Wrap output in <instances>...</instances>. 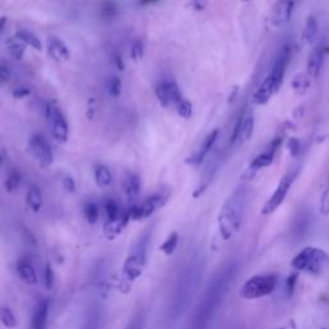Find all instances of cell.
Listing matches in <instances>:
<instances>
[{
    "label": "cell",
    "instance_id": "e0dca14e",
    "mask_svg": "<svg viewBox=\"0 0 329 329\" xmlns=\"http://www.w3.org/2000/svg\"><path fill=\"white\" fill-rule=\"evenodd\" d=\"M219 134H220L219 129H214V130L203 139V142H202L199 149L197 151L193 156H191L189 158H187L188 165H192V166H198V165H201V163L204 161V158H206V156L211 152V149L214 148V145L216 144V140H218V138H219Z\"/></svg>",
    "mask_w": 329,
    "mask_h": 329
},
{
    "label": "cell",
    "instance_id": "5b68a950",
    "mask_svg": "<svg viewBox=\"0 0 329 329\" xmlns=\"http://www.w3.org/2000/svg\"><path fill=\"white\" fill-rule=\"evenodd\" d=\"M197 277L198 275H197V270L194 269V266H188L184 274L179 278L171 305V311L174 316L182 315L189 301H192L197 286V279H198Z\"/></svg>",
    "mask_w": 329,
    "mask_h": 329
},
{
    "label": "cell",
    "instance_id": "3957f363",
    "mask_svg": "<svg viewBox=\"0 0 329 329\" xmlns=\"http://www.w3.org/2000/svg\"><path fill=\"white\" fill-rule=\"evenodd\" d=\"M151 235L149 233H144L140 235L136 245L131 250L130 255L126 257L123 267V280H121V287L126 288V292L130 291V286L133 282H135L144 270L147 264V252L148 245H149Z\"/></svg>",
    "mask_w": 329,
    "mask_h": 329
},
{
    "label": "cell",
    "instance_id": "d4e9b609",
    "mask_svg": "<svg viewBox=\"0 0 329 329\" xmlns=\"http://www.w3.org/2000/svg\"><path fill=\"white\" fill-rule=\"evenodd\" d=\"M7 49H8L9 54L14 58L16 61H21L25 55L26 52V44L22 43L21 40L13 36V38L7 40Z\"/></svg>",
    "mask_w": 329,
    "mask_h": 329
},
{
    "label": "cell",
    "instance_id": "f1b7e54d",
    "mask_svg": "<svg viewBox=\"0 0 329 329\" xmlns=\"http://www.w3.org/2000/svg\"><path fill=\"white\" fill-rule=\"evenodd\" d=\"M177 245H179V234L176 231H172L167 235L166 240L163 241L162 245L160 246V250L166 256H171L177 248Z\"/></svg>",
    "mask_w": 329,
    "mask_h": 329
},
{
    "label": "cell",
    "instance_id": "f6af8a7d",
    "mask_svg": "<svg viewBox=\"0 0 329 329\" xmlns=\"http://www.w3.org/2000/svg\"><path fill=\"white\" fill-rule=\"evenodd\" d=\"M191 4L196 11H203L208 4V0H191Z\"/></svg>",
    "mask_w": 329,
    "mask_h": 329
},
{
    "label": "cell",
    "instance_id": "ee69618b",
    "mask_svg": "<svg viewBox=\"0 0 329 329\" xmlns=\"http://www.w3.org/2000/svg\"><path fill=\"white\" fill-rule=\"evenodd\" d=\"M62 185L66 191L70 192V193H75L76 192V183H75L74 177L70 176V175H66L62 179Z\"/></svg>",
    "mask_w": 329,
    "mask_h": 329
},
{
    "label": "cell",
    "instance_id": "ab89813d",
    "mask_svg": "<svg viewBox=\"0 0 329 329\" xmlns=\"http://www.w3.org/2000/svg\"><path fill=\"white\" fill-rule=\"evenodd\" d=\"M12 97L16 99H23L26 98V97H28L31 94V90L30 87L27 86H22V85H19V86H14L13 89H12Z\"/></svg>",
    "mask_w": 329,
    "mask_h": 329
},
{
    "label": "cell",
    "instance_id": "484cf974",
    "mask_svg": "<svg viewBox=\"0 0 329 329\" xmlns=\"http://www.w3.org/2000/svg\"><path fill=\"white\" fill-rule=\"evenodd\" d=\"M14 36H16L18 40H21L22 43H25L26 45L34 48V49L39 50V52L43 50V44H41L40 39H39L36 35H34L33 33H30V31L18 30L16 34H14Z\"/></svg>",
    "mask_w": 329,
    "mask_h": 329
},
{
    "label": "cell",
    "instance_id": "ba28073f",
    "mask_svg": "<svg viewBox=\"0 0 329 329\" xmlns=\"http://www.w3.org/2000/svg\"><path fill=\"white\" fill-rule=\"evenodd\" d=\"M44 116L50 125V133L53 138L61 144H65L68 140V123L63 112L58 107L46 103L44 106Z\"/></svg>",
    "mask_w": 329,
    "mask_h": 329
},
{
    "label": "cell",
    "instance_id": "4316f807",
    "mask_svg": "<svg viewBox=\"0 0 329 329\" xmlns=\"http://www.w3.org/2000/svg\"><path fill=\"white\" fill-rule=\"evenodd\" d=\"M316 35H318V22H316L315 17L310 16L306 19V23H305L304 31H302V39L308 44H311L315 40Z\"/></svg>",
    "mask_w": 329,
    "mask_h": 329
},
{
    "label": "cell",
    "instance_id": "6da1fadb",
    "mask_svg": "<svg viewBox=\"0 0 329 329\" xmlns=\"http://www.w3.org/2000/svg\"><path fill=\"white\" fill-rule=\"evenodd\" d=\"M231 274L230 270L226 269L219 273L218 275L214 277L211 280L210 286L207 287V291L204 292V296L194 314L193 323H192V329H206L207 325L211 320L213 316L215 315L216 310L220 306L223 301L225 292L228 291V287L230 284Z\"/></svg>",
    "mask_w": 329,
    "mask_h": 329
},
{
    "label": "cell",
    "instance_id": "60d3db41",
    "mask_svg": "<svg viewBox=\"0 0 329 329\" xmlns=\"http://www.w3.org/2000/svg\"><path fill=\"white\" fill-rule=\"evenodd\" d=\"M287 148H288L289 153H291L292 157H297L300 155V151H301V143L297 138H289L288 143H287Z\"/></svg>",
    "mask_w": 329,
    "mask_h": 329
},
{
    "label": "cell",
    "instance_id": "9a60e30c",
    "mask_svg": "<svg viewBox=\"0 0 329 329\" xmlns=\"http://www.w3.org/2000/svg\"><path fill=\"white\" fill-rule=\"evenodd\" d=\"M282 84H283V82H280L279 80L275 79L274 76L267 75L266 79L260 84V86L253 93L252 102L256 106H264V104H266L267 102L273 98V96H275V94L279 92Z\"/></svg>",
    "mask_w": 329,
    "mask_h": 329
},
{
    "label": "cell",
    "instance_id": "c3c4849f",
    "mask_svg": "<svg viewBox=\"0 0 329 329\" xmlns=\"http://www.w3.org/2000/svg\"><path fill=\"white\" fill-rule=\"evenodd\" d=\"M7 21H8V18H7L6 16L0 17V34H2V31H3L4 28H6Z\"/></svg>",
    "mask_w": 329,
    "mask_h": 329
},
{
    "label": "cell",
    "instance_id": "f5cc1de1",
    "mask_svg": "<svg viewBox=\"0 0 329 329\" xmlns=\"http://www.w3.org/2000/svg\"><path fill=\"white\" fill-rule=\"evenodd\" d=\"M321 329H326V328H321Z\"/></svg>",
    "mask_w": 329,
    "mask_h": 329
},
{
    "label": "cell",
    "instance_id": "ac0fdd59",
    "mask_svg": "<svg viewBox=\"0 0 329 329\" xmlns=\"http://www.w3.org/2000/svg\"><path fill=\"white\" fill-rule=\"evenodd\" d=\"M17 274H18L19 279L23 282V283L28 284V286H35L38 284L39 279H38V274L35 272V267L33 266L28 260L26 258H22L17 262Z\"/></svg>",
    "mask_w": 329,
    "mask_h": 329
},
{
    "label": "cell",
    "instance_id": "816d5d0a",
    "mask_svg": "<svg viewBox=\"0 0 329 329\" xmlns=\"http://www.w3.org/2000/svg\"><path fill=\"white\" fill-rule=\"evenodd\" d=\"M243 2H250V0H243Z\"/></svg>",
    "mask_w": 329,
    "mask_h": 329
},
{
    "label": "cell",
    "instance_id": "e575fe53",
    "mask_svg": "<svg viewBox=\"0 0 329 329\" xmlns=\"http://www.w3.org/2000/svg\"><path fill=\"white\" fill-rule=\"evenodd\" d=\"M107 92L112 98H117L121 96L123 92V81L118 76H112L107 82Z\"/></svg>",
    "mask_w": 329,
    "mask_h": 329
},
{
    "label": "cell",
    "instance_id": "44dd1931",
    "mask_svg": "<svg viewBox=\"0 0 329 329\" xmlns=\"http://www.w3.org/2000/svg\"><path fill=\"white\" fill-rule=\"evenodd\" d=\"M49 315V301L43 300L38 304L31 319V329H45Z\"/></svg>",
    "mask_w": 329,
    "mask_h": 329
},
{
    "label": "cell",
    "instance_id": "2e32d148",
    "mask_svg": "<svg viewBox=\"0 0 329 329\" xmlns=\"http://www.w3.org/2000/svg\"><path fill=\"white\" fill-rule=\"evenodd\" d=\"M329 53V45L323 41L319 45H316L313 50H311L310 55L306 62V72L311 79H316L321 71V67L324 65L326 54Z\"/></svg>",
    "mask_w": 329,
    "mask_h": 329
},
{
    "label": "cell",
    "instance_id": "7c38bea8",
    "mask_svg": "<svg viewBox=\"0 0 329 329\" xmlns=\"http://www.w3.org/2000/svg\"><path fill=\"white\" fill-rule=\"evenodd\" d=\"M167 199H169V193H155L151 197H148L144 202H142L140 204H136V206L131 207L130 213H131V220L140 221L144 220V219H148L151 215L160 210L161 207H163V204L166 203Z\"/></svg>",
    "mask_w": 329,
    "mask_h": 329
},
{
    "label": "cell",
    "instance_id": "f907efd6",
    "mask_svg": "<svg viewBox=\"0 0 329 329\" xmlns=\"http://www.w3.org/2000/svg\"><path fill=\"white\" fill-rule=\"evenodd\" d=\"M156 2H158V0H140V4H143V6H149V4L156 3Z\"/></svg>",
    "mask_w": 329,
    "mask_h": 329
},
{
    "label": "cell",
    "instance_id": "b9f144b4",
    "mask_svg": "<svg viewBox=\"0 0 329 329\" xmlns=\"http://www.w3.org/2000/svg\"><path fill=\"white\" fill-rule=\"evenodd\" d=\"M297 278H298V275H297L296 273H293V274H291L288 278H287L286 287H287V296L288 297L293 296L294 288H296V283H297Z\"/></svg>",
    "mask_w": 329,
    "mask_h": 329
},
{
    "label": "cell",
    "instance_id": "7a4b0ae2",
    "mask_svg": "<svg viewBox=\"0 0 329 329\" xmlns=\"http://www.w3.org/2000/svg\"><path fill=\"white\" fill-rule=\"evenodd\" d=\"M246 207V188L240 187L224 202L219 214V230L224 241H229L237 233L242 224Z\"/></svg>",
    "mask_w": 329,
    "mask_h": 329
},
{
    "label": "cell",
    "instance_id": "603a6c76",
    "mask_svg": "<svg viewBox=\"0 0 329 329\" xmlns=\"http://www.w3.org/2000/svg\"><path fill=\"white\" fill-rule=\"evenodd\" d=\"M43 194L36 185H31L26 193V203L34 213H39L43 207Z\"/></svg>",
    "mask_w": 329,
    "mask_h": 329
},
{
    "label": "cell",
    "instance_id": "1f68e13d",
    "mask_svg": "<svg viewBox=\"0 0 329 329\" xmlns=\"http://www.w3.org/2000/svg\"><path fill=\"white\" fill-rule=\"evenodd\" d=\"M104 211H106L107 221L118 220L121 218V214H123L117 202L113 201V199H106V202H104Z\"/></svg>",
    "mask_w": 329,
    "mask_h": 329
},
{
    "label": "cell",
    "instance_id": "74e56055",
    "mask_svg": "<svg viewBox=\"0 0 329 329\" xmlns=\"http://www.w3.org/2000/svg\"><path fill=\"white\" fill-rule=\"evenodd\" d=\"M130 55L131 59L134 61H139L143 58V55H144V44H143V41L140 39H136L133 43L130 49Z\"/></svg>",
    "mask_w": 329,
    "mask_h": 329
},
{
    "label": "cell",
    "instance_id": "f546056e",
    "mask_svg": "<svg viewBox=\"0 0 329 329\" xmlns=\"http://www.w3.org/2000/svg\"><path fill=\"white\" fill-rule=\"evenodd\" d=\"M101 310L98 308H92L87 313L82 329H99L101 326Z\"/></svg>",
    "mask_w": 329,
    "mask_h": 329
},
{
    "label": "cell",
    "instance_id": "7bdbcfd3",
    "mask_svg": "<svg viewBox=\"0 0 329 329\" xmlns=\"http://www.w3.org/2000/svg\"><path fill=\"white\" fill-rule=\"evenodd\" d=\"M12 79L11 68L7 65H0V84H8Z\"/></svg>",
    "mask_w": 329,
    "mask_h": 329
},
{
    "label": "cell",
    "instance_id": "4dcf8cb0",
    "mask_svg": "<svg viewBox=\"0 0 329 329\" xmlns=\"http://www.w3.org/2000/svg\"><path fill=\"white\" fill-rule=\"evenodd\" d=\"M117 13H118V8H117L114 2H112V0H103L102 2L101 7H99V14H101L102 18L109 21V19L114 18Z\"/></svg>",
    "mask_w": 329,
    "mask_h": 329
},
{
    "label": "cell",
    "instance_id": "836d02e7",
    "mask_svg": "<svg viewBox=\"0 0 329 329\" xmlns=\"http://www.w3.org/2000/svg\"><path fill=\"white\" fill-rule=\"evenodd\" d=\"M0 323L7 329H14L17 326V318L13 311L8 308H0Z\"/></svg>",
    "mask_w": 329,
    "mask_h": 329
},
{
    "label": "cell",
    "instance_id": "ffe728a7",
    "mask_svg": "<svg viewBox=\"0 0 329 329\" xmlns=\"http://www.w3.org/2000/svg\"><path fill=\"white\" fill-rule=\"evenodd\" d=\"M140 177L135 172H126L123 177V191L129 199H135L140 193Z\"/></svg>",
    "mask_w": 329,
    "mask_h": 329
},
{
    "label": "cell",
    "instance_id": "52a82bcc",
    "mask_svg": "<svg viewBox=\"0 0 329 329\" xmlns=\"http://www.w3.org/2000/svg\"><path fill=\"white\" fill-rule=\"evenodd\" d=\"M297 175H298V170L293 169L289 170L286 172L282 179H280L279 184L275 188V191L273 192V194L270 196V198L265 202V204L261 208V214L265 216H269L272 214H274L278 208L280 207V204L283 203L286 197L288 196L289 191H291L292 185H293L294 180H296Z\"/></svg>",
    "mask_w": 329,
    "mask_h": 329
},
{
    "label": "cell",
    "instance_id": "8d00e7d4",
    "mask_svg": "<svg viewBox=\"0 0 329 329\" xmlns=\"http://www.w3.org/2000/svg\"><path fill=\"white\" fill-rule=\"evenodd\" d=\"M176 112L180 117L188 120V118H191L192 113H193V106L188 99L183 98L179 103L176 104Z\"/></svg>",
    "mask_w": 329,
    "mask_h": 329
},
{
    "label": "cell",
    "instance_id": "8992f818",
    "mask_svg": "<svg viewBox=\"0 0 329 329\" xmlns=\"http://www.w3.org/2000/svg\"><path fill=\"white\" fill-rule=\"evenodd\" d=\"M277 286L278 277L275 274H257L246 280L240 294L245 300H257L272 294Z\"/></svg>",
    "mask_w": 329,
    "mask_h": 329
},
{
    "label": "cell",
    "instance_id": "f35d334b",
    "mask_svg": "<svg viewBox=\"0 0 329 329\" xmlns=\"http://www.w3.org/2000/svg\"><path fill=\"white\" fill-rule=\"evenodd\" d=\"M320 214L324 216L329 215V182L320 199Z\"/></svg>",
    "mask_w": 329,
    "mask_h": 329
},
{
    "label": "cell",
    "instance_id": "cb8c5ba5",
    "mask_svg": "<svg viewBox=\"0 0 329 329\" xmlns=\"http://www.w3.org/2000/svg\"><path fill=\"white\" fill-rule=\"evenodd\" d=\"M94 179L99 188H108L112 184V172L104 165H97L94 169Z\"/></svg>",
    "mask_w": 329,
    "mask_h": 329
},
{
    "label": "cell",
    "instance_id": "4fadbf2b",
    "mask_svg": "<svg viewBox=\"0 0 329 329\" xmlns=\"http://www.w3.org/2000/svg\"><path fill=\"white\" fill-rule=\"evenodd\" d=\"M155 93L160 104L165 108L171 106L176 107V104L183 99L182 90L174 80H165L158 82L155 87Z\"/></svg>",
    "mask_w": 329,
    "mask_h": 329
},
{
    "label": "cell",
    "instance_id": "8fae6325",
    "mask_svg": "<svg viewBox=\"0 0 329 329\" xmlns=\"http://www.w3.org/2000/svg\"><path fill=\"white\" fill-rule=\"evenodd\" d=\"M253 128H255V120H253L252 114L247 113L246 111L241 112L231 129L230 145L238 147L248 142L253 134Z\"/></svg>",
    "mask_w": 329,
    "mask_h": 329
},
{
    "label": "cell",
    "instance_id": "d6a6232c",
    "mask_svg": "<svg viewBox=\"0 0 329 329\" xmlns=\"http://www.w3.org/2000/svg\"><path fill=\"white\" fill-rule=\"evenodd\" d=\"M84 216L85 220L90 225H96L99 220V207L94 202H87L84 206Z\"/></svg>",
    "mask_w": 329,
    "mask_h": 329
},
{
    "label": "cell",
    "instance_id": "277c9868",
    "mask_svg": "<svg viewBox=\"0 0 329 329\" xmlns=\"http://www.w3.org/2000/svg\"><path fill=\"white\" fill-rule=\"evenodd\" d=\"M292 267L311 275H320L329 267V255L318 247H305L293 257Z\"/></svg>",
    "mask_w": 329,
    "mask_h": 329
},
{
    "label": "cell",
    "instance_id": "30bf717a",
    "mask_svg": "<svg viewBox=\"0 0 329 329\" xmlns=\"http://www.w3.org/2000/svg\"><path fill=\"white\" fill-rule=\"evenodd\" d=\"M27 152L33 156L34 160L46 169L53 163V151L49 142L41 134H34L27 142Z\"/></svg>",
    "mask_w": 329,
    "mask_h": 329
},
{
    "label": "cell",
    "instance_id": "5bb4252c",
    "mask_svg": "<svg viewBox=\"0 0 329 329\" xmlns=\"http://www.w3.org/2000/svg\"><path fill=\"white\" fill-rule=\"evenodd\" d=\"M298 0H277L270 13V23L274 27H284L289 23Z\"/></svg>",
    "mask_w": 329,
    "mask_h": 329
},
{
    "label": "cell",
    "instance_id": "681fc988",
    "mask_svg": "<svg viewBox=\"0 0 329 329\" xmlns=\"http://www.w3.org/2000/svg\"><path fill=\"white\" fill-rule=\"evenodd\" d=\"M6 157H7L6 151L0 149V167H2V165H3L4 161H6Z\"/></svg>",
    "mask_w": 329,
    "mask_h": 329
},
{
    "label": "cell",
    "instance_id": "d590c367",
    "mask_svg": "<svg viewBox=\"0 0 329 329\" xmlns=\"http://www.w3.org/2000/svg\"><path fill=\"white\" fill-rule=\"evenodd\" d=\"M55 284V275L54 270H53L52 264L50 262H46L45 267H44V286L48 291H52L54 288Z\"/></svg>",
    "mask_w": 329,
    "mask_h": 329
},
{
    "label": "cell",
    "instance_id": "83f0119b",
    "mask_svg": "<svg viewBox=\"0 0 329 329\" xmlns=\"http://www.w3.org/2000/svg\"><path fill=\"white\" fill-rule=\"evenodd\" d=\"M21 182H22L21 172H19L18 170L14 169L9 172L8 176H7L6 180H4V188H6V191L8 192V193H14V192L18 191Z\"/></svg>",
    "mask_w": 329,
    "mask_h": 329
},
{
    "label": "cell",
    "instance_id": "9c48e42d",
    "mask_svg": "<svg viewBox=\"0 0 329 329\" xmlns=\"http://www.w3.org/2000/svg\"><path fill=\"white\" fill-rule=\"evenodd\" d=\"M282 142H283V138H282V136H277V138L273 139L272 142L269 143V145H267L266 149L262 153H260L258 156H256V157L251 161L248 167L246 169L245 174H243V177H245L246 180H250L252 179L260 170L265 169V167H269L273 163V161H274L275 155H277L278 149L280 148Z\"/></svg>",
    "mask_w": 329,
    "mask_h": 329
},
{
    "label": "cell",
    "instance_id": "d6986e66",
    "mask_svg": "<svg viewBox=\"0 0 329 329\" xmlns=\"http://www.w3.org/2000/svg\"><path fill=\"white\" fill-rule=\"evenodd\" d=\"M48 54L55 62H65L70 58V50L62 40L50 38L48 41Z\"/></svg>",
    "mask_w": 329,
    "mask_h": 329
},
{
    "label": "cell",
    "instance_id": "7402d4cb",
    "mask_svg": "<svg viewBox=\"0 0 329 329\" xmlns=\"http://www.w3.org/2000/svg\"><path fill=\"white\" fill-rule=\"evenodd\" d=\"M311 85V77L309 76L308 72H300V74H296L293 76L291 81L292 89L294 90L296 94L298 96H304L309 92Z\"/></svg>",
    "mask_w": 329,
    "mask_h": 329
},
{
    "label": "cell",
    "instance_id": "bcb514c9",
    "mask_svg": "<svg viewBox=\"0 0 329 329\" xmlns=\"http://www.w3.org/2000/svg\"><path fill=\"white\" fill-rule=\"evenodd\" d=\"M113 61H114V65H116V67L118 68L120 71H124V70H125V63H124L123 57H121L120 54L114 55Z\"/></svg>",
    "mask_w": 329,
    "mask_h": 329
},
{
    "label": "cell",
    "instance_id": "7dc6e473",
    "mask_svg": "<svg viewBox=\"0 0 329 329\" xmlns=\"http://www.w3.org/2000/svg\"><path fill=\"white\" fill-rule=\"evenodd\" d=\"M278 329H297V325L296 323H294V320H289L288 323L284 324L283 326H280V328Z\"/></svg>",
    "mask_w": 329,
    "mask_h": 329
}]
</instances>
